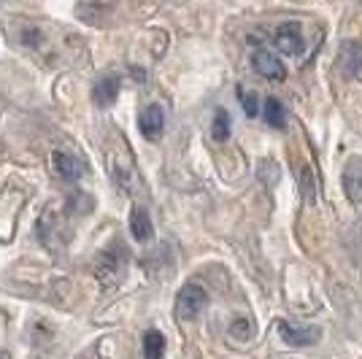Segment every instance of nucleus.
Wrapping results in <instances>:
<instances>
[{"label":"nucleus","mask_w":362,"mask_h":359,"mask_svg":"<svg viewBox=\"0 0 362 359\" xmlns=\"http://www.w3.org/2000/svg\"><path fill=\"white\" fill-rule=\"evenodd\" d=\"M124 273H127V249L122 243H111L95 259V276L103 286H117L122 284Z\"/></svg>","instance_id":"1"},{"label":"nucleus","mask_w":362,"mask_h":359,"mask_svg":"<svg viewBox=\"0 0 362 359\" xmlns=\"http://www.w3.org/2000/svg\"><path fill=\"white\" fill-rule=\"evenodd\" d=\"M206 289L197 284H184L179 289V295H176V316L184 319V322H189V319H195L203 308H206Z\"/></svg>","instance_id":"2"},{"label":"nucleus","mask_w":362,"mask_h":359,"mask_svg":"<svg viewBox=\"0 0 362 359\" xmlns=\"http://www.w3.org/2000/svg\"><path fill=\"white\" fill-rule=\"evenodd\" d=\"M279 335L281 341L295 348H303V346H314L322 338V329L311 327V324H292V322H279Z\"/></svg>","instance_id":"3"},{"label":"nucleus","mask_w":362,"mask_h":359,"mask_svg":"<svg viewBox=\"0 0 362 359\" xmlns=\"http://www.w3.org/2000/svg\"><path fill=\"white\" fill-rule=\"evenodd\" d=\"M252 65H255V73L268 78V81H281L287 76L284 62L279 60V54L271 52V49H257L255 54H252Z\"/></svg>","instance_id":"4"},{"label":"nucleus","mask_w":362,"mask_h":359,"mask_svg":"<svg viewBox=\"0 0 362 359\" xmlns=\"http://www.w3.org/2000/svg\"><path fill=\"white\" fill-rule=\"evenodd\" d=\"M52 163H54V170L60 173V179L65 181H78L84 179V173H87V163L74 151H54Z\"/></svg>","instance_id":"5"},{"label":"nucleus","mask_w":362,"mask_h":359,"mask_svg":"<svg viewBox=\"0 0 362 359\" xmlns=\"http://www.w3.org/2000/svg\"><path fill=\"white\" fill-rule=\"evenodd\" d=\"M163 127H165V111H163V105L151 103L138 114V130H141L144 138H149V141L160 138Z\"/></svg>","instance_id":"6"},{"label":"nucleus","mask_w":362,"mask_h":359,"mask_svg":"<svg viewBox=\"0 0 362 359\" xmlns=\"http://www.w3.org/2000/svg\"><path fill=\"white\" fill-rule=\"evenodd\" d=\"M344 192L354 206H362V157H351L344 165Z\"/></svg>","instance_id":"7"},{"label":"nucleus","mask_w":362,"mask_h":359,"mask_svg":"<svg viewBox=\"0 0 362 359\" xmlns=\"http://www.w3.org/2000/svg\"><path fill=\"white\" fill-rule=\"evenodd\" d=\"M273 41H276V49L279 52H284V54H298L303 49V38H300V25L298 22H284L276 35H273Z\"/></svg>","instance_id":"8"},{"label":"nucleus","mask_w":362,"mask_h":359,"mask_svg":"<svg viewBox=\"0 0 362 359\" xmlns=\"http://www.w3.org/2000/svg\"><path fill=\"white\" fill-rule=\"evenodd\" d=\"M338 71L344 76H357L362 71V44L344 41L338 49Z\"/></svg>","instance_id":"9"},{"label":"nucleus","mask_w":362,"mask_h":359,"mask_svg":"<svg viewBox=\"0 0 362 359\" xmlns=\"http://www.w3.org/2000/svg\"><path fill=\"white\" fill-rule=\"evenodd\" d=\"M92 98H95V103L103 105V108L117 103V98H119V78L117 76H103L100 81H95Z\"/></svg>","instance_id":"10"},{"label":"nucleus","mask_w":362,"mask_h":359,"mask_svg":"<svg viewBox=\"0 0 362 359\" xmlns=\"http://www.w3.org/2000/svg\"><path fill=\"white\" fill-rule=\"evenodd\" d=\"M130 233H133V238L138 240V243H146V240L151 238V219L149 213L144 208H133L130 211Z\"/></svg>","instance_id":"11"},{"label":"nucleus","mask_w":362,"mask_h":359,"mask_svg":"<svg viewBox=\"0 0 362 359\" xmlns=\"http://www.w3.org/2000/svg\"><path fill=\"white\" fill-rule=\"evenodd\" d=\"M165 354V338L160 329H146L144 332V359H163Z\"/></svg>","instance_id":"12"},{"label":"nucleus","mask_w":362,"mask_h":359,"mask_svg":"<svg viewBox=\"0 0 362 359\" xmlns=\"http://www.w3.org/2000/svg\"><path fill=\"white\" fill-rule=\"evenodd\" d=\"M211 135H214V141H227V138H230V114H227L225 108H219V111L214 114Z\"/></svg>","instance_id":"13"},{"label":"nucleus","mask_w":362,"mask_h":359,"mask_svg":"<svg viewBox=\"0 0 362 359\" xmlns=\"http://www.w3.org/2000/svg\"><path fill=\"white\" fill-rule=\"evenodd\" d=\"M265 122L271 127H284V108L276 98H268L265 100Z\"/></svg>","instance_id":"14"},{"label":"nucleus","mask_w":362,"mask_h":359,"mask_svg":"<svg viewBox=\"0 0 362 359\" xmlns=\"http://www.w3.org/2000/svg\"><path fill=\"white\" fill-rule=\"evenodd\" d=\"M238 100H241L243 111H246L249 117H257V114H259V103H257V95L252 90H246V87H238Z\"/></svg>","instance_id":"15"}]
</instances>
